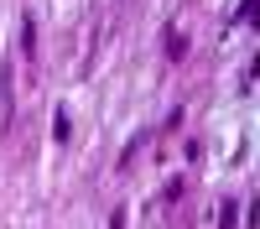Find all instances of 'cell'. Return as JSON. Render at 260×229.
<instances>
[{
	"instance_id": "1",
	"label": "cell",
	"mask_w": 260,
	"mask_h": 229,
	"mask_svg": "<svg viewBox=\"0 0 260 229\" xmlns=\"http://www.w3.org/2000/svg\"><path fill=\"white\" fill-rule=\"evenodd\" d=\"M21 47H26V62L37 57V21L26 16V26H21Z\"/></svg>"
},
{
	"instance_id": "2",
	"label": "cell",
	"mask_w": 260,
	"mask_h": 229,
	"mask_svg": "<svg viewBox=\"0 0 260 229\" xmlns=\"http://www.w3.org/2000/svg\"><path fill=\"white\" fill-rule=\"evenodd\" d=\"M245 21H255V26H260V0H250V6H245Z\"/></svg>"
}]
</instances>
